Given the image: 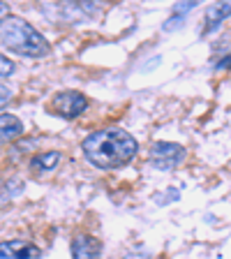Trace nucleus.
<instances>
[{
    "mask_svg": "<svg viewBox=\"0 0 231 259\" xmlns=\"http://www.w3.org/2000/svg\"><path fill=\"white\" fill-rule=\"evenodd\" d=\"M10 19V5L7 3H0V26Z\"/></svg>",
    "mask_w": 231,
    "mask_h": 259,
    "instance_id": "13",
    "label": "nucleus"
},
{
    "mask_svg": "<svg viewBox=\"0 0 231 259\" xmlns=\"http://www.w3.org/2000/svg\"><path fill=\"white\" fill-rule=\"evenodd\" d=\"M123 259H151V254H146V252H129V254H125Z\"/></svg>",
    "mask_w": 231,
    "mask_h": 259,
    "instance_id": "14",
    "label": "nucleus"
},
{
    "mask_svg": "<svg viewBox=\"0 0 231 259\" xmlns=\"http://www.w3.org/2000/svg\"><path fill=\"white\" fill-rule=\"evenodd\" d=\"M60 162V153L58 151H44L30 160V169L32 171H51L56 169V164Z\"/></svg>",
    "mask_w": 231,
    "mask_h": 259,
    "instance_id": "9",
    "label": "nucleus"
},
{
    "mask_svg": "<svg viewBox=\"0 0 231 259\" xmlns=\"http://www.w3.org/2000/svg\"><path fill=\"white\" fill-rule=\"evenodd\" d=\"M23 125L21 120L12 116V113H0V144H7V141L21 137Z\"/></svg>",
    "mask_w": 231,
    "mask_h": 259,
    "instance_id": "7",
    "label": "nucleus"
},
{
    "mask_svg": "<svg viewBox=\"0 0 231 259\" xmlns=\"http://www.w3.org/2000/svg\"><path fill=\"white\" fill-rule=\"evenodd\" d=\"M21 190H23L21 178H7V181H3L0 183V206L12 201L16 194H21Z\"/></svg>",
    "mask_w": 231,
    "mask_h": 259,
    "instance_id": "10",
    "label": "nucleus"
},
{
    "mask_svg": "<svg viewBox=\"0 0 231 259\" xmlns=\"http://www.w3.org/2000/svg\"><path fill=\"white\" fill-rule=\"evenodd\" d=\"M81 151H83V157L90 162L93 167L111 171V169L125 167V164L134 160L139 144L125 130L107 127L90 132L81 144Z\"/></svg>",
    "mask_w": 231,
    "mask_h": 259,
    "instance_id": "1",
    "label": "nucleus"
},
{
    "mask_svg": "<svg viewBox=\"0 0 231 259\" xmlns=\"http://www.w3.org/2000/svg\"><path fill=\"white\" fill-rule=\"evenodd\" d=\"M185 160V148L173 141H157L151 148V164L160 171H169L176 169L180 162Z\"/></svg>",
    "mask_w": 231,
    "mask_h": 259,
    "instance_id": "3",
    "label": "nucleus"
},
{
    "mask_svg": "<svg viewBox=\"0 0 231 259\" xmlns=\"http://www.w3.org/2000/svg\"><path fill=\"white\" fill-rule=\"evenodd\" d=\"M231 14V3H217V5H213V7H208V14H206V26H204V32H210V30H215L217 26H220L222 21H224L226 16Z\"/></svg>",
    "mask_w": 231,
    "mask_h": 259,
    "instance_id": "8",
    "label": "nucleus"
},
{
    "mask_svg": "<svg viewBox=\"0 0 231 259\" xmlns=\"http://www.w3.org/2000/svg\"><path fill=\"white\" fill-rule=\"evenodd\" d=\"M0 44L26 58H42L49 54V44L42 37V32H37L28 21L14 16H10L0 26Z\"/></svg>",
    "mask_w": 231,
    "mask_h": 259,
    "instance_id": "2",
    "label": "nucleus"
},
{
    "mask_svg": "<svg viewBox=\"0 0 231 259\" xmlns=\"http://www.w3.org/2000/svg\"><path fill=\"white\" fill-rule=\"evenodd\" d=\"M229 67H231V56H226V58H222L217 63V70H229Z\"/></svg>",
    "mask_w": 231,
    "mask_h": 259,
    "instance_id": "15",
    "label": "nucleus"
},
{
    "mask_svg": "<svg viewBox=\"0 0 231 259\" xmlns=\"http://www.w3.org/2000/svg\"><path fill=\"white\" fill-rule=\"evenodd\" d=\"M42 252L30 241H5L0 243V259H39Z\"/></svg>",
    "mask_w": 231,
    "mask_h": 259,
    "instance_id": "5",
    "label": "nucleus"
},
{
    "mask_svg": "<svg viewBox=\"0 0 231 259\" xmlns=\"http://www.w3.org/2000/svg\"><path fill=\"white\" fill-rule=\"evenodd\" d=\"M12 72H14V63L10 58H5V56H0V79L10 76Z\"/></svg>",
    "mask_w": 231,
    "mask_h": 259,
    "instance_id": "11",
    "label": "nucleus"
},
{
    "mask_svg": "<svg viewBox=\"0 0 231 259\" xmlns=\"http://www.w3.org/2000/svg\"><path fill=\"white\" fill-rule=\"evenodd\" d=\"M10 100H12V91L7 86H0V109L10 104Z\"/></svg>",
    "mask_w": 231,
    "mask_h": 259,
    "instance_id": "12",
    "label": "nucleus"
},
{
    "mask_svg": "<svg viewBox=\"0 0 231 259\" xmlns=\"http://www.w3.org/2000/svg\"><path fill=\"white\" fill-rule=\"evenodd\" d=\"M88 107V100L86 95H81L76 91H65V93H58V95L51 100L49 109L60 116V118H76L79 113H83Z\"/></svg>",
    "mask_w": 231,
    "mask_h": 259,
    "instance_id": "4",
    "label": "nucleus"
},
{
    "mask_svg": "<svg viewBox=\"0 0 231 259\" xmlns=\"http://www.w3.org/2000/svg\"><path fill=\"white\" fill-rule=\"evenodd\" d=\"M72 259H102V245L90 234H79L72 241Z\"/></svg>",
    "mask_w": 231,
    "mask_h": 259,
    "instance_id": "6",
    "label": "nucleus"
}]
</instances>
